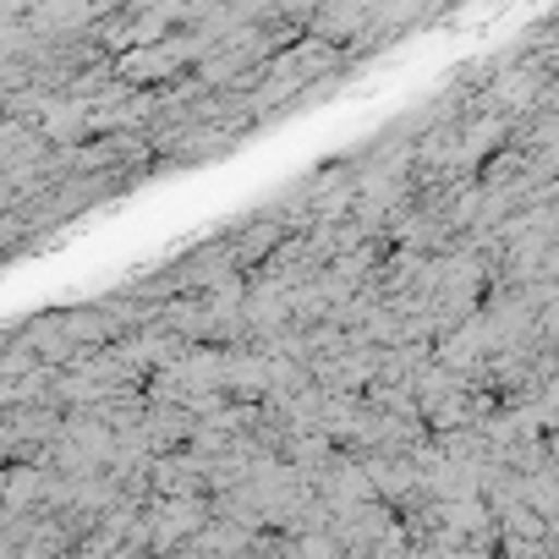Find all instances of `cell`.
I'll use <instances>...</instances> for the list:
<instances>
[{"mask_svg":"<svg viewBox=\"0 0 559 559\" xmlns=\"http://www.w3.org/2000/svg\"><path fill=\"white\" fill-rule=\"evenodd\" d=\"M543 105H548V110H559V78H554V83L543 88Z\"/></svg>","mask_w":559,"mask_h":559,"instance_id":"cell-1","label":"cell"}]
</instances>
